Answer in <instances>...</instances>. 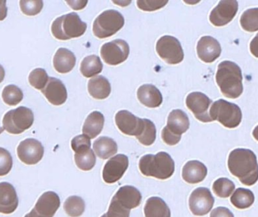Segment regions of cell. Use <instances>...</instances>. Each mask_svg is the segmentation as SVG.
I'll return each mask as SVG.
<instances>
[{
	"instance_id": "6da1fadb",
	"label": "cell",
	"mask_w": 258,
	"mask_h": 217,
	"mask_svg": "<svg viewBox=\"0 0 258 217\" xmlns=\"http://www.w3.org/2000/svg\"><path fill=\"white\" fill-rule=\"evenodd\" d=\"M228 168L245 186H251L258 181L257 159L248 149H236L229 155Z\"/></svg>"
},
{
	"instance_id": "7a4b0ae2",
	"label": "cell",
	"mask_w": 258,
	"mask_h": 217,
	"mask_svg": "<svg viewBox=\"0 0 258 217\" xmlns=\"http://www.w3.org/2000/svg\"><path fill=\"white\" fill-rule=\"evenodd\" d=\"M216 82L226 98L236 99L243 93L242 70L234 62L225 60L218 65Z\"/></svg>"
},
{
	"instance_id": "3957f363",
	"label": "cell",
	"mask_w": 258,
	"mask_h": 217,
	"mask_svg": "<svg viewBox=\"0 0 258 217\" xmlns=\"http://www.w3.org/2000/svg\"><path fill=\"white\" fill-rule=\"evenodd\" d=\"M139 169L146 177L165 180L174 174L175 165L168 153L160 152L156 155L142 156L139 161Z\"/></svg>"
},
{
	"instance_id": "277c9868",
	"label": "cell",
	"mask_w": 258,
	"mask_h": 217,
	"mask_svg": "<svg viewBox=\"0 0 258 217\" xmlns=\"http://www.w3.org/2000/svg\"><path fill=\"white\" fill-rule=\"evenodd\" d=\"M87 24L83 22L76 12L56 18L51 24V33L58 40H69L84 35Z\"/></svg>"
},
{
	"instance_id": "5b68a950",
	"label": "cell",
	"mask_w": 258,
	"mask_h": 217,
	"mask_svg": "<svg viewBox=\"0 0 258 217\" xmlns=\"http://www.w3.org/2000/svg\"><path fill=\"white\" fill-rule=\"evenodd\" d=\"M213 121H218L227 128H235L240 124L242 113L239 106L225 100H218L212 104L209 111Z\"/></svg>"
},
{
	"instance_id": "8992f818",
	"label": "cell",
	"mask_w": 258,
	"mask_h": 217,
	"mask_svg": "<svg viewBox=\"0 0 258 217\" xmlns=\"http://www.w3.org/2000/svg\"><path fill=\"white\" fill-rule=\"evenodd\" d=\"M125 18L116 10L102 12L94 21L93 33L99 39H105L116 34L123 27Z\"/></svg>"
},
{
	"instance_id": "52a82bcc",
	"label": "cell",
	"mask_w": 258,
	"mask_h": 217,
	"mask_svg": "<svg viewBox=\"0 0 258 217\" xmlns=\"http://www.w3.org/2000/svg\"><path fill=\"white\" fill-rule=\"evenodd\" d=\"M34 122V115L31 109L19 107L9 111L3 117V128L12 134H20L28 130Z\"/></svg>"
},
{
	"instance_id": "ba28073f",
	"label": "cell",
	"mask_w": 258,
	"mask_h": 217,
	"mask_svg": "<svg viewBox=\"0 0 258 217\" xmlns=\"http://www.w3.org/2000/svg\"><path fill=\"white\" fill-rule=\"evenodd\" d=\"M156 52L168 64H178L184 58L181 44L174 36H164L156 43Z\"/></svg>"
},
{
	"instance_id": "9c48e42d",
	"label": "cell",
	"mask_w": 258,
	"mask_h": 217,
	"mask_svg": "<svg viewBox=\"0 0 258 217\" xmlns=\"http://www.w3.org/2000/svg\"><path fill=\"white\" fill-rule=\"evenodd\" d=\"M130 48L123 39H116L104 44L101 47V55L107 64L116 66L128 59Z\"/></svg>"
},
{
	"instance_id": "30bf717a",
	"label": "cell",
	"mask_w": 258,
	"mask_h": 217,
	"mask_svg": "<svg viewBox=\"0 0 258 217\" xmlns=\"http://www.w3.org/2000/svg\"><path fill=\"white\" fill-rule=\"evenodd\" d=\"M214 204L215 198L208 188H197L189 196V209L195 216H206L213 208Z\"/></svg>"
},
{
	"instance_id": "8fae6325",
	"label": "cell",
	"mask_w": 258,
	"mask_h": 217,
	"mask_svg": "<svg viewBox=\"0 0 258 217\" xmlns=\"http://www.w3.org/2000/svg\"><path fill=\"white\" fill-rule=\"evenodd\" d=\"M212 104L213 102L212 100L201 92H192L186 97V107L194 114L196 118L202 122L213 121L209 114Z\"/></svg>"
},
{
	"instance_id": "7c38bea8",
	"label": "cell",
	"mask_w": 258,
	"mask_h": 217,
	"mask_svg": "<svg viewBox=\"0 0 258 217\" xmlns=\"http://www.w3.org/2000/svg\"><path fill=\"white\" fill-rule=\"evenodd\" d=\"M60 205L58 195L49 191L39 197L34 208L24 217H54Z\"/></svg>"
},
{
	"instance_id": "4fadbf2b",
	"label": "cell",
	"mask_w": 258,
	"mask_h": 217,
	"mask_svg": "<svg viewBox=\"0 0 258 217\" xmlns=\"http://www.w3.org/2000/svg\"><path fill=\"white\" fill-rule=\"evenodd\" d=\"M18 158L27 165H36L44 156V147L37 139L30 138L21 141L17 149Z\"/></svg>"
},
{
	"instance_id": "5bb4252c",
	"label": "cell",
	"mask_w": 258,
	"mask_h": 217,
	"mask_svg": "<svg viewBox=\"0 0 258 217\" xmlns=\"http://www.w3.org/2000/svg\"><path fill=\"white\" fill-rule=\"evenodd\" d=\"M239 9L236 0H223L212 11L209 21L215 27H223L233 21Z\"/></svg>"
},
{
	"instance_id": "9a60e30c",
	"label": "cell",
	"mask_w": 258,
	"mask_h": 217,
	"mask_svg": "<svg viewBox=\"0 0 258 217\" xmlns=\"http://www.w3.org/2000/svg\"><path fill=\"white\" fill-rule=\"evenodd\" d=\"M128 158L125 155L119 154L111 158L104 165L103 179L105 183L113 184L119 181L128 169Z\"/></svg>"
},
{
	"instance_id": "2e32d148",
	"label": "cell",
	"mask_w": 258,
	"mask_h": 217,
	"mask_svg": "<svg viewBox=\"0 0 258 217\" xmlns=\"http://www.w3.org/2000/svg\"><path fill=\"white\" fill-rule=\"evenodd\" d=\"M115 121L119 130L128 136H138L144 125V119L127 110L119 111L115 116Z\"/></svg>"
},
{
	"instance_id": "e0dca14e",
	"label": "cell",
	"mask_w": 258,
	"mask_h": 217,
	"mask_svg": "<svg viewBox=\"0 0 258 217\" xmlns=\"http://www.w3.org/2000/svg\"><path fill=\"white\" fill-rule=\"evenodd\" d=\"M199 58L205 63H213L221 54L220 42L212 36H203L197 46Z\"/></svg>"
},
{
	"instance_id": "ac0fdd59",
	"label": "cell",
	"mask_w": 258,
	"mask_h": 217,
	"mask_svg": "<svg viewBox=\"0 0 258 217\" xmlns=\"http://www.w3.org/2000/svg\"><path fill=\"white\" fill-rule=\"evenodd\" d=\"M41 92L52 105H62L68 99V91L64 85L60 80L54 77H50L45 89Z\"/></svg>"
},
{
	"instance_id": "d6986e66",
	"label": "cell",
	"mask_w": 258,
	"mask_h": 217,
	"mask_svg": "<svg viewBox=\"0 0 258 217\" xmlns=\"http://www.w3.org/2000/svg\"><path fill=\"white\" fill-rule=\"evenodd\" d=\"M18 197L15 187L9 183H0V213L11 214L18 208Z\"/></svg>"
},
{
	"instance_id": "ffe728a7",
	"label": "cell",
	"mask_w": 258,
	"mask_h": 217,
	"mask_svg": "<svg viewBox=\"0 0 258 217\" xmlns=\"http://www.w3.org/2000/svg\"><path fill=\"white\" fill-rule=\"evenodd\" d=\"M113 199L128 210L139 207L142 201V195L136 188L132 186H124L116 192Z\"/></svg>"
},
{
	"instance_id": "44dd1931",
	"label": "cell",
	"mask_w": 258,
	"mask_h": 217,
	"mask_svg": "<svg viewBox=\"0 0 258 217\" xmlns=\"http://www.w3.org/2000/svg\"><path fill=\"white\" fill-rule=\"evenodd\" d=\"M208 169L206 165L199 161H189L183 166L182 177L189 184H197L206 179Z\"/></svg>"
},
{
	"instance_id": "7402d4cb",
	"label": "cell",
	"mask_w": 258,
	"mask_h": 217,
	"mask_svg": "<svg viewBox=\"0 0 258 217\" xmlns=\"http://www.w3.org/2000/svg\"><path fill=\"white\" fill-rule=\"evenodd\" d=\"M166 128L173 134L180 136L189 128V120L187 115L180 109L171 111L168 115Z\"/></svg>"
},
{
	"instance_id": "603a6c76",
	"label": "cell",
	"mask_w": 258,
	"mask_h": 217,
	"mask_svg": "<svg viewBox=\"0 0 258 217\" xmlns=\"http://www.w3.org/2000/svg\"><path fill=\"white\" fill-rule=\"evenodd\" d=\"M138 100L149 108H157L162 104L163 98L159 89L153 85H144L138 89Z\"/></svg>"
},
{
	"instance_id": "cb8c5ba5",
	"label": "cell",
	"mask_w": 258,
	"mask_h": 217,
	"mask_svg": "<svg viewBox=\"0 0 258 217\" xmlns=\"http://www.w3.org/2000/svg\"><path fill=\"white\" fill-rule=\"evenodd\" d=\"M77 62L75 54L67 49L60 48L57 50L53 59L54 69L60 74H68L73 70Z\"/></svg>"
},
{
	"instance_id": "d4e9b609",
	"label": "cell",
	"mask_w": 258,
	"mask_h": 217,
	"mask_svg": "<svg viewBox=\"0 0 258 217\" xmlns=\"http://www.w3.org/2000/svg\"><path fill=\"white\" fill-rule=\"evenodd\" d=\"M88 91L89 95L95 99L104 100L110 96L111 86L107 78L103 76H99L89 80Z\"/></svg>"
},
{
	"instance_id": "484cf974",
	"label": "cell",
	"mask_w": 258,
	"mask_h": 217,
	"mask_svg": "<svg viewBox=\"0 0 258 217\" xmlns=\"http://www.w3.org/2000/svg\"><path fill=\"white\" fill-rule=\"evenodd\" d=\"M104 125V115L98 111H94L85 121L83 127V134L89 136L90 139H94L101 133Z\"/></svg>"
},
{
	"instance_id": "4316f807",
	"label": "cell",
	"mask_w": 258,
	"mask_h": 217,
	"mask_svg": "<svg viewBox=\"0 0 258 217\" xmlns=\"http://www.w3.org/2000/svg\"><path fill=\"white\" fill-rule=\"evenodd\" d=\"M145 217H171V210L166 203L159 197H151L144 206Z\"/></svg>"
},
{
	"instance_id": "83f0119b",
	"label": "cell",
	"mask_w": 258,
	"mask_h": 217,
	"mask_svg": "<svg viewBox=\"0 0 258 217\" xmlns=\"http://www.w3.org/2000/svg\"><path fill=\"white\" fill-rule=\"evenodd\" d=\"M93 150L98 157L105 160L117 153L118 146L112 138L101 136L94 142Z\"/></svg>"
},
{
	"instance_id": "f1b7e54d",
	"label": "cell",
	"mask_w": 258,
	"mask_h": 217,
	"mask_svg": "<svg viewBox=\"0 0 258 217\" xmlns=\"http://www.w3.org/2000/svg\"><path fill=\"white\" fill-rule=\"evenodd\" d=\"M254 195L250 189L239 188L233 192L230 201L232 204L239 210L249 208L254 203Z\"/></svg>"
},
{
	"instance_id": "f546056e",
	"label": "cell",
	"mask_w": 258,
	"mask_h": 217,
	"mask_svg": "<svg viewBox=\"0 0 258 217\" xmlns=\"http://www.w3.org/2000/svg\"><path fill=\"white\" fill-rule=\"evenodd\" d=\"M103 70V63L97 55H90L85 57L80 65V71L83 77L92 78Z\"/></svg>"
},
{
	"instance_id": "4dcf8cb0",
	"label": "cell",
	"mask_w": 258,
	"mask_h": 217,
	"mask_svg": "<svg viewBox=\"0 0 258 217\" xmlns=\"http://www.w3.org/2000/svg\"><path fill=\"white\" fill-rule=\"evenodd\" d=\"M63 209L71 217H80L86 210V203L81 197L73 195L65 201Z\"/></svg>"
},
{
	"instance_id": "1f68e13d",
	"label": "cell",
	"mask_w": 258,
	"mask_h": 217,
	"mask_svg": "<svg viewBox=\"0 0 258 217\" xmlns=\"http://www.w3.org/2000/svg\"><path fill=\"white\" fill-rule=\"evenodd\" d=\"M137 139L142 145L151 146L156 139V128L154 123L150 120L144 118V125Z\"/></svg>"
},
{
	"instance_id": "d6a6232c",
	"label": "cell",
	"mask_w": 258,
	"mask_h": 217,
	"mask_svg": "<svg viewBox=\"0 0 258 217\" xmlns=\"http://www.w3.org/2000/svg\"><path fill=\"white\" fill-rule=\"evenodd\" d=\"M74 159H75L76 165L82 171H91L93 169L96 164V157L92 149L75 153Z\"/></svg>"
},
{
	"instance_id": "836d02e7",
	"label": "cell",
	"mask_w": 258,
	"mask_h": 217,
	"mask_svg": "<svg viewBox=\"0 0 258 217\" xmlns=\"http://www.w3.org/2000/svg\"><path fill=\"white\" fill-rule=\"evenodd\" d=\"M241 27L250 33L258 31V8L249 9L243 12L240 18Z\"/></svg>"
},
{
	"instance_id": "e575fe53",
	"label": "cell",
	"mask_w": 258,
	"mask_h": 217,
	"mask_svg": "<svg viewBox=\"0 0 258 217\" xmlns=\"http://www.w3.org/2000/svg\"><path fill=\"white\" fill-rule=\"evenodd\" d=\"M235 188L233 182L225 177L218 179L212 186L214 193L221 198H229L234 192Z\"/></svg>"
},
{
	"instance_id": "d590c367",
	"label": "cell",
	"mask_w": 258,
	"mask_h": 217,
	"mask_svg": "<svg viewBox=\"0 0 258 217\" xmlns=\"http://www.w3.org/2000/svg\"><path fill=\"white\" fill-rule=\"evenodd\" d=\"M2 98L7 105L14 107L22 101L24 94L18 86L15 85H9L3 89Z\"/></svg>"
},
{
	"instance_id": "8d00e7d4",
	"label": "cell",
	"mask_w": 258,
	"mask_h": 217,
	"mask_svg": "<svg viewBox=\"0 0 258 217\" xmlns=\"http://www.w3.org/2000/svg\"><path fill=\"white\" fill-rule=\"evenodd\" d=\"M28 80L31 86L37 90L42 91L46 86L49 77L45 69L36 68L30 73Z\"/></svg>"
},
{
	"instance_id": "74e56055",
	"label": "cell",
	"mask_w": 258,
	"mask_h": 217,
	"mask_svg": "<svg viewBox=\"0 0 258 217\" xmlns=\"http://www.w3.org/2000/svg\"><path fill=\"white\" fill-rule=\"evenodd\" d=\"M21 12L27 16H35L43 9V2L40 0H21L20 1Z\"/></svg>"
},
{
	"instance_id": "f35d334b",
	"label": "cell",
	"mask_w": 258,
	"mask_h": 217,
	"mask_svg": "<svg viewBox=\"0 0 258 217\" xmlns=\"http://www.w3.org/2000/svg\"><path fill=\"white\" fill-rule=\"evenodd\" d=\"M13 166V160L10 153L0 147V177L7 175Z\"/></svg>"
},
{
	"instance_id": "ab89813d",
	"label": "cell",
	"mask_w": 258,
	"mask_h": 217,
	"mask_svg": "<svg viewBox=\"0 0 258 217\" xmlns=\"http://www.w3.org/2000/svg\"><path fill=\"white\" fill-rule=\"evenodd\" d=\"M92 142L90 138L85 134L75 136L71 141V147L75 153L90 150Z\"/></svg>"
},
{
	"instance_id": "60d3db41",
	"label": "cell",
	"mask_w": 258,
	"mask_h": 217,
	"mask_svg": "<svg viewBox=\"0 0 258 217\" xmlns=\"http://www.w3.org/2000/svg\"><path fill=\"white\" fill-rule=\"evenodd\" d=\"M168 1H162V0H138L137 6L138 9L145 12H153L162 9L164 6L168 4Z\"/></svg>"
},
{
	"instance_id": "b9f144b4",
	"label": "cell",
	"mask_w": 258,
	"mask_h": 217,
	"mask_svg": "<svg viewBox=\"0 0 258 217\" xmlns=\"http://www.w3.org/2000/svg\"><path fill=\"white\" fill-rule=\"evenodd\" d=\"M130 210L121 205L116 200L112 199L106 216L107 217H129Z\"/></svg>"
},
{
	"instance_id": "7bdbcfd3",
	"label": "cell",
	"mask_w": 258,
	"mask_h": 217,
	"mask_svg": "<svg viewBox=\"0 0 258 217\" xmlns=\"http://www.w3.org/2000/svg\"><path fill=\"white\" fill-rule=\"evenodd\" d=\"M162 139L167 145L174 146L180 142L181 137L173 134L166 128V127H165L162 130Z\"/></svg>"
},
{
	"instance_id": "ee69618b",
	"label": "cell",
	"mask_w": 258,
	"mask_h": 217,
	"mask_svg": "<svg viewBox=\"0 0 258 217\" xmlns=\"http://www.w3.org/2000/svg\"><path fill=\"white\" fill-rule=\"evenodd\" d=\"M210 217H234V215L227 207H218L212 210Z\"/></svg>"
},
{
	"instance_id": "f6af8a7d",
	"label": "cell",
	"mask_w": 258,
	"mask_h": 217,
	"mask_svg": "<svg viewBox=\"0 0 258 217\" xmlns=\"http://www.w3.org/2000/svg\"><path fill=\"white\" fill-rule=\"evenodd\" d=\"M67 3L74 10H81L86 7L88 4V1H81V0H75V1H67Z\"/></svg>"
},
{
	"instance_id": "bcb514c9",
	"label": "cell",
	"mask_w": 258,
	"mask_h": 217,
	"mask_svg": "<svg viewBox=\"0 0 258 217\" xmlns=\"http://www.w3.org/2000/svg\"><path fill=\"white\" fill-rule=\"evenodd\" d=\"M250 51L254 57L258 58V33L250 43Z\"/></svg>"
},
{
	"instance_id": "7dc6e473",
	"label": "cell",
	"mask_w": 258,
	"mask_h": 217,
	"mask_svg": "<svg viewBox=\"0 0 258 217\" xmlns=\"http://www.w3.org/2000/svg\"><path fill=\"white\" fill-rule=\"evenodd\" d=\"M8 9L6 7V0L0 1V21H4L7 17Z\"/></svg>"
},
{
	"instance_id": "c3c4849f",
	"label": "cell",
	"mask_w": 258,
	"mask_h": 217,
	"mask_svg": "<svg viewBox=\"0 0 258 217\" xmlns=\"http://www.w3.org/2000/svg\"><path fill=\"white\" fill-rule=\"evenodd\" d=\"M6 76V72H5L4 68L2 65H0V83H3Z\"/></svg>"
},
{
	"instance_id": "681fc988",
	"label": "cell",
	"mask_w": 258,
	"mask_h": 217,
	"mask_svg": "<svg viewBox=\"0 0 258 217\" xmlns=\"http://www.w3.org/2000/svg\"><path fill=\"white\" fill-rule=\"evenodd\" d=\"M253 136H254V139L258 141V125L253 130Z\"/></svg>"
},
{
	"instance_id": "f907efd6",
	"label": "cell",
	"mask_w": 258,
	"mask_h": 217,
	"mask_svg": "<svg viewBox=\"0 0 258 217\" xmlns=\"http://www.w3.org/2000/svg\"><path fill=\"white\" fill-rule=\"evenodd\" d=\"M3 131H4V128H3V127H0V134H1Z\"/></svg>"
},
{
	"instance_id": "816d5d0a",
	"label": "cell",
	"mask_w": 258,
	"mask_h": 217,
	"mask_svg": "<svg viewBox=\"0 0 258 217\" xmlns=\"http://www.w3.org/2000/svg\"><path fill=\"white\" fill-rule=\"evenodd\" d=\"M101 217H107V216H106V213H105V214L103 215V216Z\"/></svg>"
}]
</instances>
